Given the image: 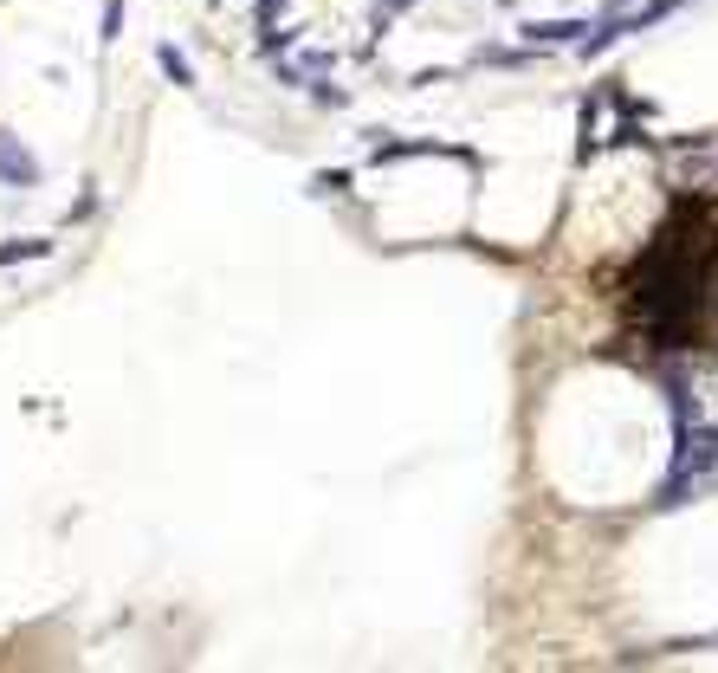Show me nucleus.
<instances>
[{
	"label": "nucleus",
	"mask_w": 718,
	"mask_h": 673,
	"mask_svg": "<svg viewBox=\"0 0 718 673\" xmlns=\"http://www.w3.org/2000/svg\"><path fill=\"white\" fill-rule=\"evenodd\" d=\"M156 65H162V72L175 78V85H195V65H188V59H182L175 46H156Z\"/></svg>",
	"instance_id": "obj_3"
},
{
	"label": "nucleus",
	"mask_w": 718,
	"mask_h": 673,
	"mask_svg": "<svg viewBox=\"0 0 718 673\" xmlns=\"http://www.w3.org/2000/svg\"><path fill=\"white\" fill-rule=\"evenodd\" d=\"M524 33H531V39H570V33H583V20H544V26H524Z\"/></svg>",
	"instance_id": "obj_4"
},
{
	"label": "nucleus",
	"mask_w": 718,
	"mask_h": 673,
	"mask_svg": "<svg viewBox=\"0 0 718 673\" xmlns=\"http://www.w3.org/2000/svg\"><path fill=\"white\" fill-rule=\"evenodd\" d=\"M0 182L7 188H39V156L13 130H0Z\"/></svg>",
	"instance_id": "obj_1"
},
{
	"label": "nucleus",
	"mask_w": 718,
	"mask_h": 673,
	"mask_svg": "<svg viewBox=\"0 0 718 673\" xmlns=\"http://www.w3.org/2000/svg\"><path fill=\"white\" fill-rule=\"evenodd\" d=\"M220 7H227V0H220Z\"/></svg>",
	"instance_id": "obj_6"
},
{
	"label": "nucleus",
	"mask_w": 718,
	"mask_h": 673,
	"mask_svg": "<svg viewBox=\"0 0 718 673\" xmlns=\"http://www.w3.org/2000/svg\"><path fill=\"white\" fill-rule=\"evenodd\" d=\"M123 33V0H104V20H98V39H117Z\"/></svg>",
	"instance_id": "obj_5"
},
{
	"label": "nucleus",
	"mask_w": 718,
	"mask_h": 673,
	"mask_svg": "<svg viewBox=\"0 0 718 673\" xmlns=\"http://www.w3.org/2000/svg\"><path fill=\"white\" fill-rule=\"evenodd\" d=\"M52 253V240H33V233H26V240H0V266H20V259H46Z\"/></svg>",
	"instance_id": "obj_2"
}]
</instances>
